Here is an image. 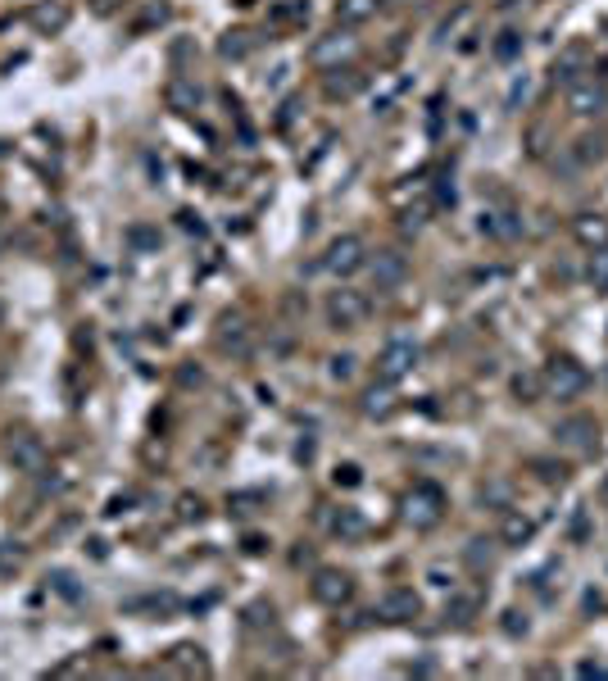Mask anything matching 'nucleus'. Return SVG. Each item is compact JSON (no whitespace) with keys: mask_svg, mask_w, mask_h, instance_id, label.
<instances>
[{"mask_svg":"<svg viewBox=\"0 0 608 681\" xmlns=\"http://www.w3.org/2000/svg\"><path fill=\"white\" fill-rule=\"evenodd\" d=\"M540 386L549 400H576L585 386H590V373L572 359V355H554L545 368H540Z\"/></svg>","mask_w":608,"mask_h":681,"instance_id":"obj_1","label":"nucleus"},{"mask_svg":"<svg viewBox=\"0 0 608 681\" xmlns=\"http://www.w3.org/2000/svg\"><path fill=\"white\" fill-rule=\"evenodd\" d=\"M567 114L572 119H599V114H608V77L581 73L576 82H567Z\"/></svg>","mask_w":608,"mask_h":681,"instance_id":"obj_2","label":"nucleus"},{"mask_svg":"<svg viewBox=\"0 0 608 681\" xmlns=\"http://www.w3.org/2000/svg\"><path fill=\"white\" fill-rule=\"evenodd\" d=\"M440 518H445V491L431 486V482H418L409 491V500H404V522L413 531H431Z\"/></svg>","mask_w":608,"mask_h":681,"instance_id":"obj_3","label":"nucleus"},{"mask_svg":"<svg viewBox=\"0 0 608 681\" xmlns=\"http://www.w3.org/2000/svg\"><path fill=\"white\" fill-rule=\"evenodd\" d=\"M368 295L363 291H354V286H340V291H331L327 295V322L336 327V331H358L363 322H368Z\"/></svg>","mask_w":608,"mask_h":681,"instance_id":"obj_4","label":"nucleus"},{"mask_svg":"<svg viewBox=\"0 0 608 681\" xmlns=\"http://www.w3.org/2000/svg\"><path fill=\"white\" fill-rule=\"evenodd\" d=\"M354 55H358V37H349V28H336V32H327V37H318V41L309 46V64L322 68V73L345 68Z\"/></svg>","mask_w":608,"mask_h":681,"instance_id":"obj_5","label":"nucleus"},{"mask_svg":"<svg viewBox=\"0 0 608 681\" xmlns=\"http://www.w3.org/2000/svg\"><path fill=\"white\" fill-rule=\"evenodd\" d=\"M418 340H409V336H395V340H386L382 346V355H377V377L382 382H400V377H409L413 368H418Z\"/></svg>","mask_w":608,"mask_h":681,"instance_id":"obj_6","label":"nucleus"},{"mask_svg":"<svg viewBox=\"0 0 608 681\" xmlns=\"http://www.w3.org/2000/svg\"><path fill=\"white\" fill-rule=\"evenodd\" d=\"M363 264H368V246H363V237H354V232L336 237V241L327 246V259H322V268L336 273V277H349V273H358Z\"/></svg>","mask_w":608,"mask_h":681,"instance_id":"obj_7","label":"nucleus"},{"mask_svg":"<svg viewBox=\"0 0 608 681\" xmlns=\"http://www.w3.org/2000/svg\"><path fill=\"white\" fill-rule=\"evenodd\" d=\"M10 464L19 468V473H28V477H37V473H46V464H50V454H46V445H41V436H32V431H14L10 436Z\"/></svg>","mask_w":608,"mask_h":681,"instance_id":"obj_8","label":"nucleus"},{"mask_svg":"<svg viewBox=\"0 0 608 681\" xmlns=\"http://www.w3.org/2000/svg\"><path fill=\"white\" fill-rule=\"evenodd\" d=\"M554 440H558L563 449H572V454H590V449L599 445V422L585 418V413H572V418H563V422L554 427Z\"/></svg>","mask_w":608,"mask_h":681,"instance_id":"obj_9","label":"nucleus"},{"mask_svg":"<svg viewBox=\"0 0 608 681\" xmlns=\"http://www.w3.org/2000/svg\"><path fill=\"white\" fill-rule=\"evenodd\" d=\"M309 591H313V600H318V604L340 609V604L354 595V582H349V573H340V568H318L313 582H309Z\"/></svg>","mask_w":608,"mask_h":681,"instance_id":"obj_10","label":"nucleus"},{"mask_svg":"<svg viewBox=\"0 0 608 681\" xmlns=\"http://www.w3.org/2000/svg\"><path fill=\"white\" fill-rule=\"evenodd\" d=\"M368 268H373V286H377V291H395V286L409 277V259H404L400 250H377V255L368 259Z\"/></svg>","mask_w":608,"mask_h":681,"instance_id":"obj_11","label":"nucleus"},{"mask_svg":"<svg viewBox=\"0 0 608 681\" xmlns=\"http://www.w3.org/2000/svg\"><path fill=\"white\" fill-rule=\"evenodd\" d=\"M377 613H382V622H413V618L422 613V600H418L409 586H391V591L382 595Z\"/></svg>","mask_w":608,"mask_h":681,"instance_id":"obj_12","label":"nucleus"},{"mask_svg":"<svg viewBox=\"0 0 608 681\" xmlns=\"http://www.w3.org/2000/svg\"><path fill=\"white\" fill-rule=\"evenodd\" d=\"M572 237H576L585 250H603V246H608V218H603V213H576V218H572Z\"/></svg>","mask_w":608,"mask_h":681,"instance_id":"obj_13","label":"nucleus"},{"mask_svg":"<svg viewBox=\"0 0 608 681\" xmlns=\"http://www.w3.org/2000/svg\"><path fill=\"white\" fill-rule=\"evenodd\" d=\"M164 100H168V109H173V114H191V109H200V82H191V77H173V82L164 86Z\"/></svg>","mask_w":608,"mask_h":681,"instance_id":"obj_14","label":"nucleus"},{"mask_svg":"<svg viewBox=\"0 0 608 681\" xmlns=\"http://www.w3.org/2000/svg\"><path fill=\"white\" fill-rule=\"evenodd\" d=\"M218 346H222V350H236V355H246V346H250V327H246V318H240V313H227V318L218 322Z\"/></svg>","mask_w":608,"mask_h":681,"instance_id":"obj_15","label":"nucleus"},{"mask_svg":"<svg viewBox=\"0 0 608 681\" xmlns=\"http://www.w3.org/2000/svg\"><path fill=\"white\" fill-rule=\"evenodd\" d=\"M536 536V522L527 518V513H504V522H500V545H509V549H522L527 540Z\"/></svg>","mask_w":608,"mask_h":681,"instance_id":"obj_16","label":"nucleus"},{"mask_svg":"<svg viewBox=\"0 0 608 681\" xmlns=\"http://www.w3.org/2000/svg\"><path fill=\"white\" fill-rule=\"evenodd\" d=\"M382 0H336V28H358L377 14Z\"/></svg>","mask_w":608,"mask_h":681,"instance_id":"obj_17","label":"nucleus"},{"mask_svg":"<svg viewBox=\"0 0 608 681\" xmlns=\"http://www.w3.org/2000/svg\"><path fill=\"white\" fill-rule=\"evenodd\" d=\"M481 232L509 241V237L522 232V222H518V213H509V209H491V213H481Z\"/></svg>","mask_w":608,"mask_h":681,"instance_id":"obj_18","label":"nucleus"},{"mask_svg":"<svg viewBox=\"0 0 608 681\" xmlns=\"http://www.w3.org/2000/svg\"><path fill=\"white\" fill-rule=\"evenodd\" d=\"M581 73H585V46H567V50L554 59V82L567 86V82H576Z\"/></svg>","mask_w":608,"mask_h":681,"instance_id":"obj_19","label":"nucleus"},{"mask_svg":"<svg viewBox=\"0 0 608 681\" xmlns=\"http://www.w3.org/2000/svg\"><path fill=\"white\" fill-rule=\"evenodd\" d=\"M331 531H336L340 540H358L363 531H368V522H363V513H358V509L340 504V509L331 513Z\"/></svg>","mask_w":608,"mask_h":681,"instance_id":"obj_20","label":"nucleus"},{"mask_svg":"<svg viewBox=\"0 0 608 681\" xmlns=\"http://www.w3.org/2000/svg\"><path fill=\"white\" fill-rule=\"evenodd\" d=\"M168 667H173V672H186V676H191V672H200V676L209 672V663H204V649H200V645H177V649L168 654Z\"/></svg>","mask_w":608,"mask_h":681,"instance_id":"obj_21","label":"nucleus"},{"mask_svg":"<svg viewBox=\"0 0 608 681\" xmlns=\"http://www.w3.org/2000/svg\"><path fill=\"white\" fill-rule=\"evenodd\" d=\"M358 86H363V77H358V73H354L349 64H345V68H331V73H327V95H331V100H345V95H354Z\"/></svg>","mask_w":608,"mask_h":681,"instance_id":"obj_22","label":"nucleus"},{"mask_svg":"<svg viewBox=\"0 0 608 681\" xmlns=\"http://www.w3.org/2000/svg\"><path fill=\"white\" fill-rule=\"evenodd\" d=\"M476 609H481V600H476V595H449V600H445V622L467 627V622L476 618Z\"/></svg>","mask_w":608,"mask_h":681,"instance_id":"obj_23","label":"nucleus"},{"mask_svg":"<svg viewBox=\"0 0 608 681\" xmlns=\"http://www.w3.org/2000/svg\"><path fill=\"white\" fill-rule=\"evenodd\" d=\"M472 19H476V10H472V5H454V14L436 28V41H440V46H445V41H458V32H463Z\"/></svg>","mask_w":608,"mask_h":681,"instance_id":"obj_24","label":"nucleus"},{"mask_svg":"<svg viewBox=\"0 0 608 681\" xmlns=\"http://www.w3.org/2000/svg\"><path fill=\"white\" fill-rule=\"evenodd\" d=\"M250 50H255V37L240 32V28H236V32H222V41H218V55H222V59H246Z\"/></svg>","mask_w":608,"mask_h":681,"instance_id":"obj_25","label":"nucleus"},{"mask_svg":"<svg viewBox=\"0 0 608 681\" xmlns=\"http://www.w3.org/2000/svg\"><path fill=\"white\" fill-rule=\"evenodd\" d=\"M585 277H590V286H594V291H608V246H603V250H590V268H585Z\"/></svg>","mask_w":608,"mask_h":681,"instance_id":"obj_26","label":"nucleus"},{"mask_svg":"<svg viewBox=\"0 0 608 681\" xmlns=\"http://www.w3.org/2000/svg\"><path fill=\"white\" fill-rule=\"evenodd\" d=\"M277 23H309V0H282V5L273 10Z\"/></svg>","mask_w":608,"mask_h":681,"instance_id":"obj_27","label":"nucleus"},{"mask_svg":"<svg viewBox=\"0 0 608 681\" xmlns=\"http://www.w3.org/2000/svg\"><path fill=\"white\" fill-rule=\"evenodd\" d=\"M363 413H368V418H386V413H391V391H386V386H373L368 395H363Z\"/></svg>","mask_w":608,"mask_h":681,"instance_id":"obj_28","label":"nucleus"},{"mask_svg":"<svg viewBox=\"0 0 608 681\" xmlns=\"http://www.w3.org/2000/svg\"><path fill=\"white\" fill-rule=\"evenodd\" d=\"M491 558H495L491 540H467V563L476 568V573H485V568H491Z\"/></svg>","mask_w":608,"mask_h":681,"instance_id":"obj_29","label":"nucleus"},{"mask_svg":"<svg viewBox=\"0 0 608 681\" xmlns=\"http://www.w3.org/2000/svg\"><path fill=\"white\" fill-rule=\"evenodd\" d=\"M64 19H68V14H64L59 5H55V10L46 5V10H37V14H32V23H37L41 32H59V28H64Z\"/></svg>","mask_w":608,"mask_h":681,"instance_id":"obj_30","label":"nucleus"},{"mask_svg":"<svg viewBox=\"0 0 608 681\" xmlns=\"http://www.w3.org/2000/svg\"><path fill=\"white\" fill-rule=\"evenodd\" d=\"M19 563H23V549H19V545H0V577H10Z\"/></svg>","mask_w":608,"mask_h":681,"instance_id":"obj_31","label":"nucleus"},{"mask_svg":"<svg viewBox=\"0 0 608 681\" xmlns=\"http://www.w3.org/2000/svg\"><path fill=\"white\" fill-rule=\"evenodd\" d=\"M518 50H522V37H518V32H504V37L495 41V59H513Z\"/></svg>","mask_w":608,"mask_h":681,"instance_id":"obj_32","label":"nucleus"},{"mask_svg":"<svg viewBox=\"0 0 608 681\" xmlns=\"http://www.w3.org/2000/svg\"><path fill=\"white\" fill-rule=\"evenodd\" d=\"M513 391H518V400H527V404H531V395H536V391H545V386H540V373L518 377V382H513Z\"/></svg>","mask_w":608,"mask_h":681,"instance_id":"obj_33","label":"nucleus"},{"mask_svg":"<svg viewBox=\"0 0 608 681\" xmlns=\"http://www.w3.org/2000/svg\"><path fill=\"white\" fill-rule=\"evenodd\" d=\"M327 373H331V377H336V382H349V377H354V355H336V359H331V368H327Z\"/></svg>","mask_w":608,"mask_h":681,"instance_id":"obj_34","label":"nucleus"},{"mask_svg":"<svg viewBox=\"0 0 608 681\" xmlns=\"http://www.w3.org/2000/svg\"><path fill=\"white\" fill-rule=\"evenodd\" d=\"M155 23H168V5H150V10L141 14V23H137V32H146V28H155Z\"/></svg>","mask_w":608,"mask_h":681,"instance_id":"obj_35","label":"nucleus"},{"mask_svg":"<svg viewBox=\"0 0 608 681\" xmlns=\"http://www.w3.org/2000/svg\"><path fill=\"white\" fill-rule=\"evenodd\" d=\"M531 468L540 473V482H563V477H567V473H563V464H545V459H536Z\"/></svg>","mask_w":608,"mask_h":681,"instance_id":"obj_36","label":"nucleus"},{"mask_svg":"<svg viewBox=\"0 0 608 681\" xmlns=\"http://www.w3.org/2000/svg\"><path fill=\"white\" fill-rule=\"evenodd\" d=\"M128 241H132V246H141V250H146V246H155V241H159V237H155V232H150V227H128Z\"/></svg>","mask_w":608,"mask_h":681,"instance_id":"obj_37","label":"nucleus"},{"mask_svg":"<svg viewBox=\"0 0 608 681\" xmlns=\"http://www.w3.org/2000/svg\"><path fill=\"white\" fill-rule=\"evenodd\" d=\"M358 482H363V473H358L354 464H340V468H336V486H358Z\"/></svg>","mask_w":608,"mask_h":681,"instance_id":"obj_38","label":"nucleus"},{"mask_svg":"<svg viewBox=\"0 0 608 681\" xmlns=\"http://www.w3.org/2000/svg\"><path fill=\"white\" fill-rule=\"evenodd\" d=\"M50 582H55V591H59V595H68V600H77V595H82V591L73 586V573H55Z\"/></svg>","mask_w":608,"mask_h":681,"instance_id":"obj_39","label":"nucleus"},{"mask_svg":"<svg viewBox=\"0 0 608 681\" xmlns=\"http://www.w3.org/2000/svg\"><path fill=\"white\" fill-rule=\"evenodd\" d=\"M118 10H123V0H91V14H100V19H109Z\"/></svg>","mask_w":608,"mask_h":681,"instance_id":"obj_40","label":"nucleus"},{"mask_svg":"<svg viewBox=\"0 0 608 681\" xmlns=\"http://www.w3.org/2000/svg\"><path fill=\"white\" fill-rule=\"evenodd\" d=\"M431 586H440V591H454V573H445V568H431Z\"/></svg>","mask_w":608,"mask_h":681,"instance_id":"obj_41","label":"nucleus"},{"mask_svg":"<svg viewBox=\"0 0 608 681\" xmlns=\"http://www.w3.org/2000/svg\"><path fill=\"white\" fill-rule=\"evenodd\" d=\"M200 513H204V504H200V500H191V495H186V500H182V518H186V522H191V518H200Z\"/></svg>","mask_w":608,"mask_h":681,"instance_id":"obj_42","label":"nucleus"},{"mask_svg":"<svg viewBox=\"0 0 608 681\" xmlns=\"http://www.w3.org/2000/svg\"><path fill=\"white\" fill-rule=\"evenodd\" d=\"M0 250H5V227H0Z\"/></svg>","mask_w":608,"mask_h":681,"instance_id":"obj_43","label":"nucleus"},{"mask_svg":"<svg viewBox=\"0 0 608 681\" xmlns=\"http://www.w3.org/2000/svg\"><path fill=\"white\" fill-rule=\"evenodd\" d=\"M0 218H5V200H0Z\"/></svg>","mask_w":608,"mask_h":681,"instance_id":"obj_44","label":"nucleus"}]
</instances>
